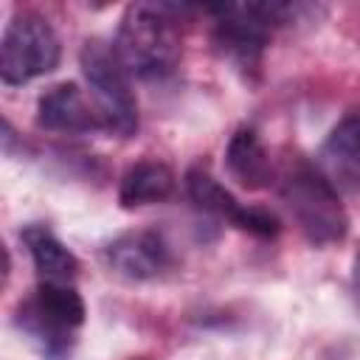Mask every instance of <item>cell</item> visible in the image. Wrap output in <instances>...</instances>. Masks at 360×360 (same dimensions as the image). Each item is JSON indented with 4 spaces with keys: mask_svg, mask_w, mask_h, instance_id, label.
Segmentation results:
<instances>
[{
    "mask_svg": "<svg viewBox=\"0 0 360 360\" xmlns=\"http://www.w3.org/2000/svg\"><path fill=\"white\" fill-rule=\"evenodd\" d=\"M281 194L290 214L295 217L298 228L307 233L309 242L329 245L346 233L349 219L338 200V191L315 169L298 166L292 174H287Z\"/></svg>",
    "mask_w": 360,
    "mask_h": 360,
    "instance_id": "obj_3",
    "label": "cell"
},
{
    "mask_svg": "<svg viewBox=\"0 0 360 360\" xmlns=\"http://www.w3.org/2000/svg\"><path fill=\"white\" fill-rule=\"evenodd\" d=\"M174 191V174L166 163L158 160H141L121 177L118 200L124 208H138L149 202H160Z\"/></svg>",
    "mask_w": 360,
    "mask_h": 360,
    "instance_id": "obj_12",
    "label": "cell"
},
{
    "mask_svg": "<svg viewBox=\"0 0 360 360\" xmlns=\"http://www.w3.org/2000/svg\"><path fill=\"white\" fill-rule=\"evenodd\" d=\"M315 172L340 194L360 188V118H343L323 141Z\"/></svg>",
    "mask_w": 360,
    "mask_h": 360,
    "instance_id": "obj_7",
    "label": "cell"
},
{
    "mask_svg": "<svg viewBox=\"0 0 360 360\" xmlns=\"http://www.w3.org/2000/svg\"><path fill=\"white\" fill-rule=\"evenodd\" d=\"M84 321V301L73 284H39L37 295L20 309V326L42 343L48 357L68 352L70 329Z\"/></svg>",
    "mask_w": 360,
    "mask_h": 360,
    "instance_id": "obj_5",
    "label": "cell"
},
{
    "mask_svg": "<svg viewBox=\"0 0 360 360\" xmlns=\"http://www.w3.org/2000/svg\"><path fill=\"white\" fill-rule=\"evenodd\" d=\"M186 188H188V197L197 202V208L217 214L222 219H231L236 228H242L248 233H256V236H276L278 233V219L270 211L245 208L242 202H236V197L225 186H219L202 169H191L186 174Z\"/></svg>",
    "mask_w": 360,
    "mask_h": 360,
    "instance_id": "obj_6",
    "label": "cell"
},
{
    "mask_svg": "<svg viewBox=\"0 0 360 360\" xmlns=\"http://www.w3.org/2000/svg\"><path fill=\"white\" fill-rule=\"evenodd\" d=\"M25 245L31 250L34 267L45 284H73L79 276V262L76 256L45 228H28Z\"/></svg>",
    "mask_w": 360,
    "mask_h": 360,
    "instance_id": "obj_10",
    "label": "cell"
},
{
    "mask_svg": "<svg viewBox=\"0 0 360 360\" xmlns=\"http://www.w3.org/2000/svg\"><path fill=\"white\" fill-rule=\"evenodd\" d=\"M79 62H82L84 82L90 87L98 127L121 138L132 135L138 127V104L129 87V70L118 59L115 48H110L101 39H90L82 48Z\"/></svg>",
    "mask_w": 360,
    "mask_h": 360,
    "instance_id": "obj_2",
    "label": "cell"
},
{
    "mask_svg": "<svg viewBox=\"0 0 360 360\" xmlns=\"http://www.w3.org/2000/svg\"><path fill=\"white\" fill-rule=\"evenodd\" d=\"M352 292H354V301L360 309V253L354 256V267H352Z\"/></svg>",
    "mask_w": 360,
    "mask_h": 360,
    "instance_id": "obj_13",
    "label": "cell"
},
{
    "mask_svg": "<svg viewBox=\"0 0 360 360\" xmlns=\"http://www.w3.org/2000/svg\"><path fill=\"white\" fill-rule=\"evenodd\" d=\"M107 264L121 278L146 281L163 273V267L169 264V253L158 233L129 231L107 245Z\"/></svg>",
    "mask_w": 360,
    "mask_h": 360,
    "instance_id": "obj_8",
    "label": "cell"
},
{
    "mask_svg": "<svg viewBox=\"0 0 360 360\" xmlns=\"http://www.w3.org/2000/svg\"><path fill=\"white\" fill-rule=\"evenodd\" d=\"M112 48L124 68L135 76L149 79L169 73L180 59V37L169 8L152 3L127 6Z\"/></svg>",
    "mask_w": 360,
    "mask_h": 360,
    "instance_id": "obj_1",
    "label": "cell"
},
{
    "mask_svg": "<svg viewBox=\"0 0 360 360\" xmlns=\"http://www.w3.org/2000/svg\"><path fill=\"white\" fill-rule=\"evenodd\" d=\"M59 65V37L39 14H17L0 39V76L6 84H25Z\"/></svg>",
    "mask_w": 360,
    "mask_h": 360,
    "instance_id": "obj_4",
    "label": "cell"
},
{
    "mask_svg": "<svg viewBox=\"0 0 360 360\" xmlns=\"http://www.w3.org/2000/svg\"><path fill=\"white\" fill-rule=\"evenodd\" d=\"M37 124L51 132H87L98 127V118L90 104H84L82 90L73 82H62L39 96Z\"/></svg>",
    "mask_w": 360,
    "mask_h": 360,
    "instance_id": "obj_9",
    "label": "cell"
},
{
    "mask_svg": "<svg viewBox=\"0 0 360 360\" xmlns=\"http://www.w3.org/2000/svg\"><path fill=\"white\" fill-rule=\"evenodd\" d=\"M225 163H228L231 177L245 188H262V186H267V180L273 174L267 149L262 146V141L253 129H239L231 138Z\"/></svg>",
    "mask_w": 360,
    "mask_h": 360,
    "instance_id": "obj_11",
    "label": "cell"
}]
</instances>
